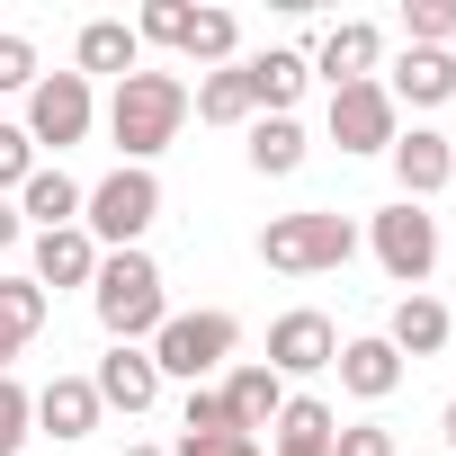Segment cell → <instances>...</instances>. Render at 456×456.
I'll return each mask as SVG.
<instances>
[{"label":"cell","mask_w":456,"mask_h":456,"mask_svg":"<svg viewBox=\"0 0 456 456\" xmlns=\"http://www.w3.org/2000/svg\"><path fill=\"white\" fill-rule=\"evenodd\" d=\"M72 72H81V81H90V72H108V81L143 72V37H134V19H90V28L72 37Z\"/></svg>","instance_id":"13"},{"label":"cell","mask_w":456,"mask_h":456,"mask_svg":"<svg viewBox=\"0 0 456 456\" xmlns=\"http://www.w3.org/2000/svg\"><path fill=\"white\" fill-rule=\"evenodd\" d=\"M367 242H376V269L394 278V287H429V269H438V215L429 206H411V197H394L376 224H367Z\"/></svg>","instance_id":"6"},{"label":"cell","mask_w":456,"mask_h":456,"mask_svg":"<svg viewBox=\"0 0 456 456\" xmlns=\"http://www.w3.org/2000/svg\"><path fill=\"white\" fill-rule=\"evenodd\" d=\"M126 456H161V447H126Z\"/></svg>","instance_id":"38"},{"label":"cell","mask_w":456,"mask_h":456,"mask_svg":"<svg viewBox=\"0 0 456 456\" xmlns=\"http://www.w3.org/2000/svg\"><path fill=\"white\" fill-rule=\"evenodd\" d=\"M37 429H45V438H90V429H99V394H90V376H54V385H37Z\"/></svg>","instance_id":"20"},{"label":"cell","mask_w":456,"mask_h":456,"mask_svg":"<svg viewBox=\"0 0 456 456\" xmlns=\"http://www.w3.org/2000/svg\"><path fill=\"white\" fill-rule=\"evenodd\" d=\"M215 394H224V420H233L242 438H260V429L287 411V376H269V367H233Z\"/></svg>","instance_id":"16"},{"label":"cell","mask_w":456,"mask_h":456,"mask_svg":"<svg viewBox=\"0 0 456 456\" xmlns=\"http://www.w3.org/2000/svg\"><path fill=\"white\" fill-rule=\"evenodd\" d=\"M447 331H456V322H447V305H438V296H403V305H394V322H385V349H394V358H438V349H447Z\"/></svg>","instance_id":"19"},{"label":"cell","mask_w":456,"mask_h":456,"mask_svg":"<svg viewBox=\"0 0 456 456\" xmlns=\"http://www.w3.org/2000/svg\"><path fill=\"white\" fill-rule=\"evenodd\" d=\"M10 242H19V206L0 197V251H10Z\"/></svg>","instance_id":"35"},{"label":"cell","mask_w":456,"mask_h":456,"mask_svg":"<svg viewBox=\"0 0 456 456\" xmlns=\"http://www.w3.org/2000/svg\"><path fill=\"white\" fill-rule=\"evenodd\" d=\"M152 215H161V179L152 170H108L90 197H81V233L99 242V251H143V233H152Z\"/></svg>","instance_id":"4"},{"label":"cell","mask_w":456,"mask_h":456,"mask_svg":"<svg viewBox=\"0 0 456 456\" xmlns=\"http://www.w3.org/2000/svg\"><path fill=\"white\" fill-rule=\"evenodd\" d=\"M90 394H99V411H126V420L152 411V403H161V367H152V349H117V340H108Z\"/></svg>","instance_id":"11"},{"label":"cell","mask_w":456,"mask_h":456,"mask_svg":"<svg viewBox=\"0 0 456 456\" xmlns=\"http://www.w3.org/2000/svg\"><path fill=\"white\" fill-rule=\"evenodd\" d=\"M403 37H411V45H447V37H456V0H411V10H403Z\"/></svg>","instance_id":"29"},{"label":"cell","mask_w":456,"mask_h":456,"mask_svg":"<svg viewBox=\"0 0 456 456\" xmlns=\"http://www.w3.org/2000/svg\"><path fill=\"white\" fill-rule=\"evenodd\" d=\"M0 90H37V45L19 28H0Z\"/></svg>","instance_id":"32"},{"label":"cell","mask_w":456,"mask_h":456,"mask_svg":"<svg viewBox=\"0 0 456 456\" xmlns=\"http://www.w3.org/2000/svg\"><path fill=\"white\" fill-rule=\"evenodd\" d=\"M242 81H251V108H260V117H296V99H305L314 63H305L296 45H269V54H251V63H242Z\"/></svg>","instance_id":"14"},{"label":"cell","mask_w":456,"mask_h":456,"mask_svg":"<svg viewBox=\"0 0 456 456\" xmlns=\"http://www.w3.org/2000/svg\"><path fill=\"white\" fill-rule=\"evenodd\" d=\"M179 429H188V438L233 429V420H224V394H215V385H188V403H179Z\"/></svg>","instance_id":"30"},{"label":"cell","mask_w":456,"mask_h":456,"mask_svg":"<svg viewBox=\"0 0 456 456\" xmlns=\"http://www.w3.org/2000/svg\"><path fill=\"white\" fill-rule=\"evenodd\" d=\"M81 179L63 170V161H37L28 170V188H19V224H37V233H63V224H81Z\"/></svg>","instance_id":"12"},{"label":"cell","mask_w":456,"mask_h":456,"mask_svg":"<svg viewBox=\"0 0 456 456\" xmlns=\"http://www.w3.org/2000/svg\"><path fill=\"white\" fill-rule=\"evenodd\" d=\"M179 456H260V438H242V429H215V438H179Z\"/></svg>","instance_id":"34"},{"label":"cell","mask_w":456,"mask_h":456,"mask_svg":"<svg viewBox=\"0 0 456 456\" xmlns=\"http://www.w3.org/2000/svg\"><path fill=\"white\" fill-rule=\"evenodd\" d=\"M45 305H54V296H45L37 278H0V331H10L19 349H28L37 331H45Z\"/></svg>","instance_id":"26"},{"label":"cell","mask_w":456,"mask_h":456,"mask_svg":"<svg viewBox=\"0 0 456 456\" xmlns=\"http://www.w3.org/2000/svg\"><path fill=\"white\" fill-rule=\"evenodd\" d=\"M143 349H152V367H161V376H179V385H206L224 358L242 349V322H233V314H215V305H206V314H170V322H161Z\"/></svg>","instance_id":"5"},{"label":"cell","mask_w":456,"mask_h":456,"mask_svg":"<svg viewBox=\"0 0 456 456\" xmlns=\"http://www.w3.org/2000/svg\"><path fill=\"white\" fill-rule=\"evenodd\" d=\"M10 358H19V340H10V331H0V376H10Z\"/></svg>","instance_id":"36"},{"label":"cell","mask_w":456,"mask_h":456,"mask_svg":"<svg viewBox=\"0 0 456 456\" xmlns=\"http://www.w3.org/2000/svg\"><path fill=\"white\" fill-rule=\"evenodd\" d=\"M340 358V331H331V314H314V305H296V314H278L269 322V376H322Z\"/></svg>","instance_id":"8"},{"label":"cell","mask_w":456,"mask_h":456,"mask_svg":"<svg viewBox=\"0 0 456 456\" xmlns=\"http://www.w3.org/2000/svg\"><path fill=\"white\" fill-rule=\"evenodd\" d=\"M233 45H242L233 10H197V19H188V37H179V54H188V63H215V72L233 63Z\"/></svg>","instance_id":"25"},{"label":"cell","mask_w":456,"mask_h":456,"mask_svg":"<svg viewBox=\"0 0 456 456\" xmlns=\"http://www.w3.org/2000/svg\"><path fill=\"white\" fill-rule=\"evenodd\" d=\"M331 456H403V447H394V429L358 420V429H340V438H331Z\"/></svg>","instance_id":"33"},{"label":"cell","mask_w":456,"mask_h":456,"mask_svg":"<svg viewBox=\"0 0 456 456\" xmlns=\"http://www.w3.org/2000/svg\"><path fill=\"white\" fill-rule=\"evenodd\" d=\"M269 429H278V456H331V438H340L331 403H314V394H287V411Z\"/></svg>","instance_id":"22"},{"label":"cell","mask_w":456,"mask_h":456,"mask_svg":"<svg viewBox=\"0 0 456 456\" xmlns=\"http://www.w3.org/2000/svg\"><path fill=\"white\" fill-rule=\"evenodd\" d=\"M28 170H37V143H28V126H0V197H10V188H28Z\"/></svg>","instance_id":"31"},{"label":"cell","mask_w":456,"mask_h":456,"mask_svg":"<svg viewBox=\"0 0 456 456\" xmlns=\"http://www.w3.org/2000/svg\"><path fill=\"white\" fill-rule=\"evenodd\" d=\"M90 117H99V99H90V81H81V72H37V90H28V143H37V152L81 143V134H90Z\"/></svg>","instance_id":"7"},{"label":"cell","mask_w":456,"mask_h":456,"mask_svg":"<svg viewBox=\"0 0 456 456\" xmlns=\"http://www.w3.org/2000/svg\"><path fill=\"white\" fill-rule=\"evenodd\" d=\"M438 438H447V447H456V403H447V420H438Z\"/></svg>","instance_id":"37"},{"label":"cell","mask_w":456,"mask_h":456,"mask_svg":"<svg viewBox=\"0 0 456 456\" xmlns=\"http://www.w3.org/2000/svg\"><path fill=\"white\" fill-rule=\"evenodd\" d=\"M188 19H197L188 0H143V19H134V37H143V45H179V37H188Z\"/></svg>","instance_id":"28"},{"label":"cell","mask_w":456,"mask_h":456,"mask_svg":"<svg viewBox=\"0 0 456 456\" xmlns=\"http://www.w3.org/2000/svg\"><path fill=\"white\" fill-rule=\"evenodd\" d=\"M376 54H385V37L367 28V19H340L331 37H322V54H305L331 90H349V81H376Z\"/></svg>","instance_id":"17"},{"label":"cell","mask_w":456,"mask_h":456,"mask_svg":"<svg viewBox=\"0 0 456 456\" xmlns=\"http://www.w3.org/2000/svg\"><path fill=\"white\" fill-rule=\"evenodd\" d=\"M188 126V81L179 72H126L108 99V134L126 152V170H152V152H170Z\"/></svg>","instance_id":"1"},{"label":"cell","mask_w":456,"mask_h":456,"mask_svg":"<svg viewBox=\"0 0 456 456\" xmlns=\"http://www.w3.org/2000/svg\"><path fill=\"white\" fill-rule=\"evenodd\" d=\"M349 251H358V224L331 215V206L269 215V233H260V260L287 269V278H331V269H349Z\"/></svg>","instance_id":"3"},{"label":"cell","mask_w":456,"mask_h":456,"mask_svg":"<svg viewBox=\"0 0 456 456\" xmlns=\"http://www.w3.org/2000/svg\"><path fill=\"white\" fill-rule=\"evenodd\" d=\"M188 108H197V126H251V117H260V108H251V81H242V63L206 72V81L188 90Z\"/></svg>","instance_id":"23"},{"label":"cell","mask_w":456,"mask_h":456,"mask_svg":"<svg viewBox=\"0 0 456 456\" xmlns=\"http://www.w3.org/2000/svg\"><path fill=\"white\" fill-rule=\"evenodd\" d=\"M394 99H385V81H349V90H331V143L340 152H394Z\"/></svg>","instance_id":"9"},{"label":"cell","mask_w":456,"mask_h":456,"mask_svg":"<svg viewBox=\"0 0 456 456\" xmlns=\"http://www.w3.org/2000/svg\"><path fill=\"white\" fill-rule=\"evenodd\" d=\"M99 278V242L81 233V224H63V233H37V287L63 296V287H90Z\"/></svg>","instance_id":"18"},{"label":"cell","mask_w":456,"mask_h":456,"mask_svg":"<svg viewBox=\"0 0 456 456\" xmlns=\"http://www.w3.org/2000/svg\"><path fill=\"white\" fill-rule=\"evenodd\" d=\"M28 438H37V394L19 376H0V456H19Z\"/></svg>","instance_id":"27"},{"label":"cell","mask_w":456,"mask_h":456,"mask_svg":"<svg viewBox=\"0 0 456 456\" xmlns=\"http://www.w3.org/2000/svg\"><path fill=\"white\" fill-rule=\"evenodd\" d=\"M385 99H394V108H438V99H456V54H447V45H403Z\"/></svg>","instance_id":"15"},{"label":"cell","mask_w":456,"mask_h":456,"mask_svg":"<svg viewBox=\"0 0 456 456\" xmlns=\"http://www.w3.org/2000/svg\"><path fill=\"white\" fill-rule=\"evenodd\" d=\"M90 305H99V331H108L117 349H143V340H152V331L170 322L152 251H99V278H90Z\"/></svg>","instance_id":"2"},{"label":"cell","mask_w":456,"mask_h":456,"mask_svg":"<svg viewBox=\"0 0 456 456\" xmlns=\"http://www.w3.org/2000/svg\"><path fill=\"white\" fill-rule=\"evenodd\" d=\"M331 367H340V385H349L358 403H385V394L403 385V358L385 349V331H376V340H340V358H331Z\"/></svg>","instance_id":"21"},{"label":"cell","mask_w":456,"mask_h":456,"mask_svg":"<svg viewBox=\"0 0 456 456\" xmlns=\"http://www.w3.org/2000/svg\"><path fill=\"white\" fill-rule=\"evenodd\" d=\"M251 170H260V179L305 170V126H296V117H251Z\"/></svg>","instance_id":"24"},{"label":"cell","mask_w":456,"mask_h":456,"mask_svg":"<svg viewBox=\"0 0 456 456\" xmlns=\"http://www.w3.org/2000/svg\"><path fill=\"white\" fill-rule=\"evenodd\" d=\"M385 161H394V179H403V197H411V206H429V197L456 179V143H447L438 126H411V134H394V152H385Z\"/></svg>","instance_id":"10"}]
</instances>
